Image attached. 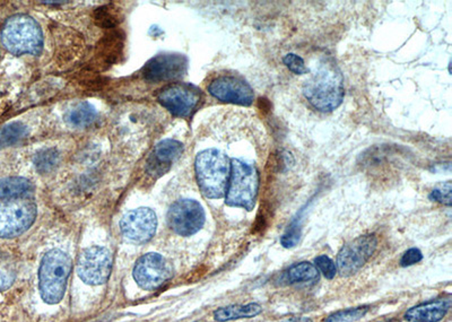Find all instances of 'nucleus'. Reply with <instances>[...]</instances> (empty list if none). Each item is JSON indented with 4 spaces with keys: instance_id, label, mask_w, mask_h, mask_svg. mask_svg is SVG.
<instances>
[{
    "instance_id": "obj_19",
    "label": "nucleus",
    "mask_w": 452,
    "mask_h": 322,
    "mask_svg": "<svg viewBox=\"0 0 452 322\" xmlns=\"http://www.w3.org/2000/svg\"><path fill=\"white\" fill-rule=\"evenodd\" d=\"M96 119V110L86 102L76 104L70 108L65 115L67 124L76 128H85L94 122Z\"/></svg>"
},
{
    "instance_id": "obj_3",
    "label": "nucleus",
    "mask_w": 452,
    "mask_h": 322,
    "mask_svg": "<svg viewBox=\"0 0 452 322\" xmlns=\"http://www.w3.org/2000/svg\"><path fill=\"white\" fill-rule=\"evenodd\" d=\"M72 271V259L64 251L50 250L44 255L39 269L41 297L48 304L60 302Z\"/></svg>"
},
{
    "instance_id": "obj_31",
    "label": "nucleus",
    "mask_w": 452,
    "mask_h": 322,
    "mask_svg": "<svg viewBox=\"0 0 452 322\" xmlns=\"http://www.w3.org/2000/svg\"><path fill=\"white\" fill-rule=\"evenodd\" d=\"M280 322H314L308 316H293L288 319L280 320Z\"/></svg>"
},
{
    "instance_id": "obj_22",
    "label": "nucleus",
    "mask_w": 452,
    "mask_h": 322,
    "mask_svg": "<svg viewBox=\"0 0 452 322\" xmlns=\"http://www.w3.org/2000/svg\"><path fill=\"white\" fill-rule=\"evenodd\" d=\"M26 134L25 126L18 122L8 124L0 131V146H9L23 139Z\"/></svg>"
},
{
    "instance_id": "obj_32",
    "label": "nucleus",
    "mask_w": 452,
    "mask_h": 322,
    "mask_svg": "<svg viewBox=\"0 0 452 322\" xmlns=\"http://www.w3.org/2000/svg\"><path fill=\"white\" fill-rule=\"evenodd\" d=\"M379 322H401L399 320L397 319H390V320H386V321H379Z\"/></svg>"
},
{
    "instance_id": "obj_7",
    "label": "nucleus",
    "mask_w": 452,
    "mask_h": 322,
    "mask_svg": "<svg viewBox=\"0 0 452 322\" xmlns=\"http://www.w3.org/2000/svg\"><path fill=\"white\" fill-rule=\"evenodd\" d=\"M206 216L202 205L193 199H180L167 212V226L178 236H191L202 230Z\"/></svg>"
},
{
    "instance_id": "obj_20",
    "label": "nucleus",
    "mask_w": 452,
    "mask_h": 322,
    "mask_svg": "<svg viewBox=\"0 0 452 322\" xmlns=\"http://www.w3.org/2000/svg\"><path fill=\"white\" fill-rule=\"evenodd\" d=\"M288 282L291 284L297 283H314L319 279V271L310 262H303L292 266L286 273Z\"/></svg>"
},
{
    "instance_id": "obj_9",
    "label": "nucleus",
    "mask_w": 452,
    "mask_h": 322,
    "mask_svg": "<svg viewBox=\"0 0 452 322\" xmlns=\"http://www.w3.org/2000/svg\"><path fill=\"white\" fill-rule=\"evenodd\" d=\"M202 98V91L198 87L189 84H173L162 89L157 100L173 115L188 118L196 111Z\"/></svg>"
},
{
    "instance_id": "obj_23",
    "label": "nucleus",
    "mask_w": 452,
    "mask_h": 322,
    "mask_svg": "<svg viewBox=\"0 0 452 322\" xmlns=\"http://www.w3.org/2000/svg\"><path fill=\"white\" fill-rule=\"evenodd\" d=\"M58 160H59V155L56 150H44L35 156V167L41 173L50 172L57 165Z\"/></svg>"
},
{
    "instance_id": "obj_13",
    "label": "nucleus",
    "mask_w": 452,
    "mask_h": 322,
    "mask_svg": "<svg viewBox=\"0 0 452 322\" xmlns=\"http://www.w3.org/2000/svg\"><path fill=\"white\" fill-rule=\"evenodd\" d=\"M156 228L157 219L155 213L146 207L131 210L126 214L120 221L122 236L137 245L150 241L155 234Z\"/></svg>"
},
{
    "instance_id": "obj_33",
    "label": "nucleus",
    "mask_w": 452,
    "mask_h": 322,
    "mask_svg": "<svg viewBox=\"0 0 452 322\" xmlns=\"http://www.w3.org/2000/svg\"><path fill=\"white\" fill-rule=\"evenodd\" d=\"M196 322H198V321H196Z\"/></svg>"
},
{
    "instance_id": "obj_10",
    "label": "nucleus",
    "mask_w": 452,
    "mask_h": 322,
    "mask_svg": "<svg viewBox=\"0 0 452 322\" xmlns=\"http://www.w3.org/2000/svg\"><path fill=\"white\" fill-rule=\"evenodd\" d=\"M134 279L146 291H154L173 276L170 262L159 253L150 252L139 258L134 268Z\"/></svg>"
},
{
    "instance_id": "obj_4",
    "label": "nucleus",
    "mask_w": 452,
    "mask_h": 322,
    "mask_svg": "<svg viewBox=\"0 0 452 322\" xmlns=\"http://www.w3.org/2000/svg\"><path fill=\"white\" fill-rule=\"evenodd\" d=\"M1 42L13 55L39 56L44 49L42 29L31 16L15 15L1 30Z\"/></svg>"
},
{
    "instance_id": "obj_12",
    "label": "nucleus",
    "mask_w": 452,
    "mask_h": 322,
    "mask_svg": "<svg viewBox=\"0 0 452 322\" xmlns=\"http://www.w3.org/2000/svg\"><path fill=\"white\" fill-rule=\"evenodd\" d=\"M208 92L224 103L249 107L254 101V89L243 78L221 76L210 82Z\"/></svg>"
},
{
    "instance_id": "obj_21",
    "label": "nucleus",
    "mask_w": 452,
    "mask_h": 322,
    "mask_svg": "<svg viewBox=\"0 0 452 322\" xmlns=\"http://www.w3.org/2000/svg\"><path fill=\"white\" fill-rule=\"evenodd\" d=\"M369 311V305H362V307H356V308L337 311V312L327 316L325 322H355L357 320L362 319Z\"/></svg>"
},
{
    "instance_id": "obj_15",
    "label": "nucleus",
    "mask_w": 452,
    "mask_h": 322,
    "mask_svg": "<svg viewBox=\"0 0 452 322\" xmlns=\"http://www.w3.org/2000/svg\"><path fill=\"white\" fill-rule=\"evenodd\" d=\"M183 152V145L178 141L167 139L154 147L147 161L146 170L150 176H161L170 170L174 162L178 161Z\"/></svg>"
},
{
    "instance_id": "obj_6",
    "label": "nucleus",
    "mask_w": 452,
    "mask_h": 322,
    "mask_svg": "<svg viewBox=\"0 0 452 322\" xmlns=\"http://www.w3.org/2000/svg\"><path fill=\"white\" fill-rule=\"evenodd\" d=\"M37 217L31 197L0 198V238L12 239L29 230Z\"/></svg>"
},
{
    "instance_id": "obj_5",
    "label": "nucleus",
    "mask_w": 452,
    "mask_h": 322,
    "mask_svg": "<svg viewBox=\"0 0 452 322\" xmlns=\"http://www.w3.org/2000/svg\"><path fill=\"white\" fill-rule=\"evenodd\" d=\"M259 182L260 174L257 167L239 158L231 160L225 202L231 207H243L250 212L256 204Z\"/></svg>"
},
{
    "instance_id": "obj_27",
    "label": "nucleus",
    "mask_w": 452,
    "mask_h": 322,
    "mask_svg": "<svg viewBox=\"0 0 452 322\" xmlns=\"http://www.w3.org/2000/svg\"><path fill=\"white\" fill-rule=\"evenodd\" d=\"M430 199L439 204L451 206V182H446L444 186L435 188L432 193H430Z\"/></svg>"
},
{
    "instance_id": "obj_28",
    "label": "nucleus",
    "mask_w": 452,
    "mask_h": 322,
    "mask_svg": "<svg viewBox=\"0 0 452 322\" xmlns=\"http://www.w3.org/2000/svg\"><path fill=\"white\" fill-rule=\"evenodd\" d=\"M283 63L288 67V70H291L297 75H304L310 70H306V63L302 58L299 56L294 55V53H288L285 57L283 58Z\"/></svg>"
},
{
    "instance_id": "obj_16",
    "label": "nucleus",
    "mask_w": 452,
    "mask_h": 322,
    "mask_svg": "<svg viewBox=\"0 0 452 322\" xmlns=\"http://www.w3.org/2000/svg\"><path fill=\"white\" fill-rule=\"evenodd\" d=\"M450 307H451V297H442L431 302L413 307L407 310L405 319L409 322H439L448 314Z\"/></svg>"
},
{
    "instance_id": "obj_26",
    "label": "nucleus",
    "mask_w": 452,
    "mask_h": 322,
    "mask_svg": "<svg viewBox=\"0 0 452 322\" xmlns=\"http://www.w3.org/2000/svg\"><path fill=\"white\" fill-rule=\"evenodd\" d=\"M314 266L327 279L335 278L337 273V267L335 265L334 260L330 259L329 257L319 256L314 258Z\"/></svg>"
},
{
    "instance_id": "obj_18",
    "label": "nucleus",
    "mask_w": 452,
    "mask_h": 322,
    "mask_svg": "<svg viewBox=\"0 0 452 322\" xmlns=\"http://www.w3.org/2000/svg\"><path fill=\"white\" fill-rule=\"evenodd\" d=\"M34 187L24 178H8L0 180V198L31 197Z\"/></svg>"
},
{
    "instance_id": "obj_14",
    "label": "nucleus",
    "mask_w": 452,
    "mask_h": 322,
    "mask_svg": "<svg viewBox=\"0 0 452 322\" xmlns=\"http://www.w3.org/2000/svg\"><path fill=\"white\" fill-rule=\"evenodd\" d=\"M187 58L176 53H163L153 58L143 70L145 79L152 83L174 81L187 72Z\"/></svg>"
},
{
    "instance_id": "obj_25",
    "label": "nucleus",
    "mask_w": 452,
    "mask_h": 322,
    "mask_svg": "<svg viewBox=\"0 0 452 322\" xmlns=\"http://www.w3.org/2000/svg\"><path fill=\"white\" fill-rule=\"evenodd\" d=\"M16 278L14 267L6 260H0V291L12 286Z\"/></svg>"
},
{
    "instance_id": "obj_24",
    "label": "nucleus",
    "mask_w": 452,
    "mask_h": 322,
    "mask_svg": "<svg viewBox=\"0 0 452 322\" xmlns=\"http://www.w3.org/2000/svg\"><path fill=\"white\" fill-rule=\"evenodd\" d=\"M96 20L98 25L110 29L118 23L119 15L115 7L102 6L96 12Z\"/></svg>"
},
{
    "instance_id": "obj_17",
    "label": "nucleus",
    "mask_w": 452,
    "mask_h": 322,
    "mask_svg": "<svg viewBox=\"0 0 452 322\" xmlns=\"http://www.w3.org/2000/svg\"><path fill=\"white\" fill-rule=\"evenodd\" d=\"M262 307L259 303L251 302L248 304H231L217 309L214 312V319L217 322H226L231 320L249 319L259 316Z\"/></svg>"
},
{
    "instance_id": "obj_29",
    "label": "nucleus",
    "mask_w": 452,
    "mask_h": 322,
    "mask_svg": "<svg viewBox=\"0 0 452 322\" xmlns=\"http://www.w3.org/2000/svg\"><path fill=\"white\" fill-rule=\"evenodd\" d=\"M299 239H301V228L297 223H293L286 231V233L282 236L280 243L286 249H291L299 243Z\"/></svg>"
},
{
    "instance_id": "obj_1",
    "label": "nucleus",
    "mask_w": 452,
    "mask_h": 322,
    "mask_svg": "<svg viewBox=\"0 0 452 322\" xmlns=\"http://www.w3.org/2000/svg\"><path fill=\"white\" fill-rule=\"evenodd\" d=\"M303 94L320 112H332L344 98L343 76L332 63L321 65L304 86Z\"/></svg>"
},
{
    "instance_id": "obj_11",
    "label": "nucleus",
    "mask_w": 452,
    "mask_h": 322,
    "mask_svg": "<svg viewBox=\"0 0 452 322\" xmlns=\"http://www.w3.org/2000/svg\"><path fill=\"white\" fill-rule=\"evenodd\" d=\"M377 240L375 236H362L344 245L337 256V271L342 277L354 275L373 256Z\"/></svg>"
},
{
    "instance_id": "obj_2",
    "label": "nucleus",
    "mask_w": 452,
    "mask_h": 322,
    "mask_svg": "<svg viewBox=\"0 0 452 322\" xmlns=\"http://www.w3.org/2000/svg\"><path fill=\"white\" fill-rule=\"evenodd\" d=\"M195 170L204 196L210 199L225 196L231 172V161L225 153L219 150H202L197 155Z\"/></svg>"
},
{
    "instance_id": "obj_8",
    "label": "nucleus",
    "mask_w": 452,
    "mask_h": 322,
    "mask_svg": "<svg viewBox=\"0 0 452 322\" xmlns=\"http://www.w3.org/2000/svg\"><path fill=\"white\" fill-rule=\"evenodd\" d=\"M112 271V255L103 247H91L78 257L77 271L84 283L102 285L109 279Z\"/></svg>"
},
{
    "instance_id": "obj_30",
    "label": "nucleus",
    "mask_w": 452,
    "mask_h": 322,
    "mask_svg": "<svg viewBox=\"0 0 452 322\" xmlns=\"http://www.w3.org/2000/svg\"><path fill=\"white\" fill-rule=\"evenodd\" d=\"M422 259H423V253L420 252V249L411 247L401 257V267H409V266L418 264Z\"/></svg>"
}]
</instances>
